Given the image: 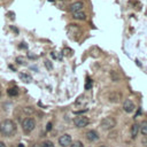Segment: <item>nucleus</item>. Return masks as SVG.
<instances>
[{
  "mask_svg": "<svg viewBox=\"0 0 147 147\" xmlns=\"http://www.w3.org/2000/svg\"><path fill=\"white\" fill-rule=\"evenodd\" d=\"M0 132L5 137H10L16 132V124L11 119H5L0 123Z\"/></svg>",
  "mask_w": 147,
  "mask_h": 147,
  "instance_id": "nucleus-1",
  "label": "nucleus"
},
{
  "mask_svg": "<svg viewBox=\"0 0 147 147\" xmlns=\"http://www.w3.org/2000/svg\"><path fill=\"white\" fill-rule=\"evenodd\" d=\"M116 126V119L111 116H107L100 122V127L102 130H111Z\"/></svg>",
  "mask_w": 147,
  "mask_h": 147,
  "instance_id": "nucleus-2",
  "label": "nucleus"
},
{
  "mask_svg": "<svg viewBox=\"0 0 147 147\" xmlns=\"http://www.w3.org/2000/svg\"><path fill=\"white\" fill-rule=\"evenodd\" d=\"M34 127H36V121H34L33 118L26 117L25 119H23V122H22V129H23L24 132L29 133V132H31Z\"/></svg>",
  "mask_w": 147,
  "mask_h": 147,
  "instance_id": "nucleus-3",
  "label": "nucleus"
},
{
  "mask_svg": "<svg viewBox=\"0 0 147 147\" xmlns=\"http://www.w3.org/2000/svg\"><path fill=\"white\" fill-rule=\"evenodd\" d=\"M88 123H90L88 118L85 117V116H83V115L82 116H78V117H76L74 119V124H75L76 127H85Z\"/></svg>",
  "mask_w": 147,
  "mask_h": 147,
  "instance_id": "nucleus-4",
  "label": "nucleus"
},
{
  "mask_svg": "<svg viewBox=\"0 0 147 147\" xmlns=\"http://www.w3.org/2000/svg\"><path fill=\"white\" fill-rule=\"evenodd\" d=\"M72 144V139L69 134H62L59 138V145L61 147H69Z\"/></svg>",
  "mask_w": 147,
  "mask_h": 147,
  "instance_id": "nucleus-5",
  "label": "nucleus"
},
{
  "mask_svg": "<svg viewBox=\"0 0 147 147\" xmlns=\"http://www.w3.org/2000/svg\"><path fill=\"white\" fill-rule=\"evenodd\" d=\"M123 109H124V111H125V113L130 114V113H132V111L136 109V106H134V103H133V101H132V100L126 99V100L123 102Z\"/></svg>",
  "mask_w": 147,
  "mask_h": 147,
  "instance_id": "nucleus-6",
  "label": "nucleus"
},
{
  "mask_svg": "<svg viewBox=\"0 0 147 147\" xmlns=\"http://www.w3.org/2000/svg\"><path fill=\"white\" fill-rule=\"evenodd\" d=\"M122 98V93L121 92H111L108 94V101L109 102H113V103H116L121 100Z\"/></svg>",
  "mask_w": 147,
  "mask_h": 147,
  "instance_id": "nucleus-7",
  "label": "nucleus"
},
{
  "mask_svg": "<svg viewBox=\"0 0 147 147\" xmlns=\"http://www.w3.org/2000/svg\"><path fill=\"white\" fill-rule=\"evenodd\" d=\"M83 7H84V3H83L82 1H77V2H74V3H71V5H70L69 10H70L71 13H76V11L82 10V9H83Z\"/></svg>",
  "mask_w": 147,
  "mask_h": 147,
  "instance_id": "nucleus-8",
  "label": "nucleus"
},
{
  "mask_svg": "<svg viewBox=\"0 0 147 147\" xmlns=\"http://www.w3.org/2000/svg\"><path fill=\"white\" fill-rule=\"evenodd\" d=\"M86 139H87L88 141H96V140L99 139V134H98L96 131L90 130V131L86 132Z\"/></svg>",
  "mask_w": 147,
  "mask_h": 147,
  "instance_id": "nucleus-9",
  "label": "nucleus"
},
{
  "mask_svg": "<svg viewBox=\"0 0 147 147\" xmlns=\"http://www.w3.org/2000/svg\"><path fill=\"white\" fill-rule=\"evenodd\" d=\"M138 132H139V124H138V123L132 124V126H131V129H130L131 138H132V139H134V138L138 136Z\"/></svg>",
  "mask_w": 147,
  "mask_h": 147,
  "instance_id": "nucleus-10",
  "label": "nucleus"
},
{
  "mask_svg": "<svg viewBox=\"0 0 147 147\" xmlns=\"http://www.w3.org/2000/svg\"><path fill=\"white\" fill-rule=\"evenodd\" d=\"M72 17L74 18H76V20H85L86 18V14L84 13V11H82V10H79V11H76V13H72Z\"/></svg>",
  "mask_w": 147,
  "mask_h": 147,
  "instance_id": "nucleus-11",
  "label": "nucleus"
},
{
  "mask_svg": "<svg viewBox=\"0 0 147 147\" xmlns=\"http://www.w3.org/2000/svg\"><path fill=\"white\" fill-rule=\"evenodd\" d=\"M139 131H140L144 136H147V121H144V122L139 125Z\"/></svg>",
  "mask_w": 147,
  "mask_h": 147,
  "instance_id": "nucleus-12",
  "label": "nucleus"
},
{
  "mask_svg": "<svg viewBox=\"0 0 147 147\" xmlns=\"http://www.w3.org/2000/svg\"><path fill=\"white\" fill-rule=\"evenodd\" d=\"M109 76H110V79H111L113 82H115V83H116V82H118V80H119V78H121V77H119V75H118L116 71H114V70H111V71L109 72Z\"/></svg>",
  "mask_w": 147,
  "mask_h": 147,
  "instance_id": "nucleus-13",
  "label": "nucleus"
},
{
  "mask_svg": "<svg viewBox=\"0 0 147 147\" xmlns=\"http://www.w3.org/2000/svg\"><path fill=\"white\" fill-rule=\"evenodd\" d=\"M20 78H21L23 82H25V83H30V82L32 80L31 76L28 75V74H20Z\"/></svg>",
  "mask_w": 147,
  "mask_h": 147,
  "instance_id": "nucleus-14",
  "label": "nucleus"
},
{
  "mask_svg": "<svg viewBox=\"0 0 147 147\" xmlns=\"http://www.w3.org/2000/svg\"><path fill=\"white\" fill-rule=\"evenodd\" d=\"M7 93H8V95H10V96H15V95L18 94V88H17V87H10V88L7 90Z\"/></svg>",
  "mask_w": 147,
  "mask_h": 147,
  "instance_id": "nucleus-15",
  "label": "nucleus"
},
{
  "mask_svg": "<svg viewBox=\"0 0 147 147\" xmlns=\"http://www.w3.org/2000/svg\"><path fill=\"white\" fill-rule=\"evenodd\" d=\"M92 85H93V82L90 79V77H87L86 78V84H85V90H91Z\"/></svg>",
  "mask_w": 147,
  "mask_h": 147,
  "instance_id": "nucleus-16",
  "label": "nucleus"
},
{
  "mask_svg": "<svg viewBox=\"0 0 147 147\" xmlns=\"http://www.w3.org/2000/svg\"><path fill=\"white\" fill-rule=\"evenodd\" d=\"M85 105L86 103V100H85V96H79L77 100H76V105L77 106H80V105Z\"/></svg>",
  "mask_w": 147,
  "mask_h": 147,
  "instance_id": "nucleus-17",
  "label": "nucleus"
},
{
  "mask_svg": "<svg viewBox=\"0 0 147 147\" xmlns=\"http://www.w3.org/2000/svg\"><path fill=\"white\" fill-rule=\"evenodd\" d=\"M40 147H54V144L52 141H49V140H46L40 145Z\"/></svg>",
  "mask_w": 147,
  "mask_h": 147,
  "instance_id": "nucleus-18",
  "label": "nucleus"
},
{
  "mask_svg": "<svg viewBox=\"0 0 147 147\" xmlns=\"http://www.w3.org/2000/svg\"><path fill=\"white\" fill-rule=\"evenodd\" d=\"M70 147H84V145H83V142H82V141L76 140V141H74V144H71V145H70Z\"/></svg>",
  "mask_w": 147,
  "mask_h": 147,
  "instance_id": "nucleus-19",
  "label": "nucleus"
},
{
  "mask_svg": "<svg viewBox=\"0 0 147 147\" xmlns=\"http://www.w3.org/2000/svg\"><path fill=\"white\" fill-rule=\"evenodd\" d=\"M16 62H17L18 64H24V63H25V60H24V57H22V56H17V57H16Z\"/></svg>",
  "mask_w": 147,
  "mask_h": 147,
  "instance_id": "nucleus-20",
  "label": "nucleus"
},
{
  "mask_svg": "<svg viewBox=\"0 0 147 147\" xmlns=\"http://www.w3.org/2000/svg\"><path fill=\"white\" fill-rule=\"evenodd\" d=\"M45 67H46L48 70H52V68H53V65H52V63H51L49 61H45Z\"/></svg>",
  "mask_w": 147,
  "mask_h": 147,
  "instance_id": "nucleus-21",
  "label": "nucleus"
},
{
  "mask_svg": "<svg viewBox=\"0 0 147 147\" xmlns=\"http://www.w3.org/2000/svg\"><path fill=\"white\" fill-rule=\"evenodd\" d=\"M141 142H142V145H144V146H146V147H147V136H145V137L142 138Z\"/></svg>",
  "mask_w": 147,
  "mask_h": 147,
  "instance_id": "nucleus-22",
  "label": "nucleus"
},
{
  "mask_svg": "<svg viewBox=\"0 0 147 147\" xmlns=\"http://www.w3.org/2000/svg\"><path fill=\"white\" fill-rule=\"evenodd\" d=\"M52 130V123H47V126H46V131H51Z\"/></svg>",
  "mask_w": 147,
  "mask_h": 147,
  "instance_id": "nucleus-23",
  "label": "nucleus"
},
{
  "mask_svg": "<svg viewBox=\"0 0 147 147\" xmlns=\"http://www.w3.org/2000/svg\"><path fill=\"white\" fill-rule=\"evenodd\" d=\"M24 111H25V113H32V111H33V109H31L30 107H26V108L24 109Z\"/></svg>",
  "mask_w": 147,
  "mask_h": 147,
  "instance_id": "nucleus-24",
  "label": "nucleus"
},
{
  "mask_svg": "<svg viewBox=\"0 0 147 147\" xmlns=\"http://www.w3.org/2000/svg\"><path fill=\"white\" fill-rule=\"evenodd\" d=\"M85 111H87V109H84V110H78V111H75V114H83V113H85Z\"/></svg>",
  "mask_w": 147,
  "mask_h": 147,
  "instance_id": "nucleus-25",
  "label": "nucleus"
},
{
  "mask_svg": "<svg viewBox=\"0 0 147 147\" xmlns=\"http://www.w3.org/2000/svg\"><path fill=\"white\" fill-rule=\"evenodd\" d=\"M0 147H6V145H5L2 141H0Z\"/></svg>",
  "mask_w": 147,
  "mask_h": 147,
  "instance_id": "nucleus-26",
  "label": "nucleus"
},
{
  "mask_svg": "<svg viewBox=\"0 0 147 147\" xmlns=\"http://www.w3.org/2000/svg\"><path fill=\"white\" fill-rule=\"evenodd\" d=\"M17 147H24V145L23 144H18V146Z\"/></svg>",
  "mask_w": 147,
  "mask_h": 147,
  "instance_id": "nucleus-27",
  "label": "nucleus"
},
{
  "mask_svg": "<svg viewBox=\"0 0 147 147\" xmlns=\"http://www.w3.org/2000/svg\"><path fill=\"white\" fill-rule=\"evenodd\" d=\"M32 147H39V146H38V145H33Z\"/></svg>",
  "mask_w": 147,
  "mask_h": 147,
  "instance_id": "nucleus-28",
  "label": "nucleus"
},
{
  "mask_svg": "<svg viewBox=\"0 0 147 147\" xmlns=\"http://www.w3.org/2000/svg\"><path fill=\"white\" fill-rule=\"evenodd\" d=\"M100 147H107V146H105V145H102V146H100Z\"/></svg>",
  "mask_w": 147,
  "mask_h": 147,
  "instance_id": "nucleus-29",
  "label": "nucleus"
}]
</instances>
